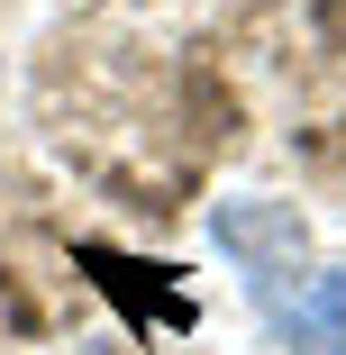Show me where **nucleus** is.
<instances>
[{
    "label": "nucleus",
    "mask_w": 346,
    "mask_h": 355,
    "mask_svg": "<svg viewBox=\"0 0 346 355\" xmlns=\"http://www.w3.org/2000/svg\"><path fill=\"white\" fill-rule=\"evenodd\" d=\"M210 237L228 246V264L246 273L255 301H273V292L301 282V264H310V228H301V209H283V200H219Z\"/></svg>",
    "instance_id": "1"
},
{
    "label": "nucleus",
    "mask_w": 346,
    "mask_h": 355,
    "mask_svg": "<svg viewBox=\"0 0 346 355\" xmlns=\"http://www.w3.org/2000/svg\"><path fill=\"white\" fill-rule=\"evenodd\" d=\"M264 319H273V346L283 355H346V264L301 273L292 292L264 301Z\"/></svg>",
    "instance_id": "2"
}]
</instances>
